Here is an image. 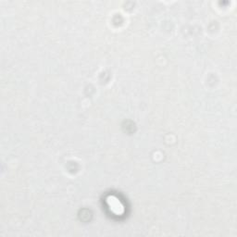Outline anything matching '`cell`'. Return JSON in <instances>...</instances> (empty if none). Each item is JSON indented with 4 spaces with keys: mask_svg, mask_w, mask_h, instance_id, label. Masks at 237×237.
<instances>
[{
    "mask_svg": "<svg viewBox=\"0 0 237 237\" xmlns=\"http://www.w3.org/2000/svg\"><path fill=\"white\" fill-rule=\"evenodd\" d=\"M109 203H110V207L112 209V210L117 212V213H120L121 211H122V206L120 204V202L118 200H109Z\"/></svg>",
    "mask_w": 237,
    "mask_h": 237,
    "instance_id": "6da1fadb",
    "label": "cell"
}]
</instances>
